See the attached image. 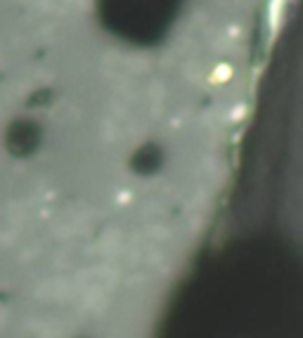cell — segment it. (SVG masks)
I'll use <instances>...</instances> for the list:
<instances>
[{
    "label": "cell",
    "instance_id": "obj_1",
    "mask_svg": "<svg viewBox=\"0 0 303 338\" xmlns=\"http://www.w3.org/2000/svg\"><path fill=\"white\" fill-rule=\"evenodd\" d=\"M3 324H5V314H3V307H0V331H3Z\"/></svg>",
    "mask_w": 303,
    "mask_h": 338
}]
</instances>
